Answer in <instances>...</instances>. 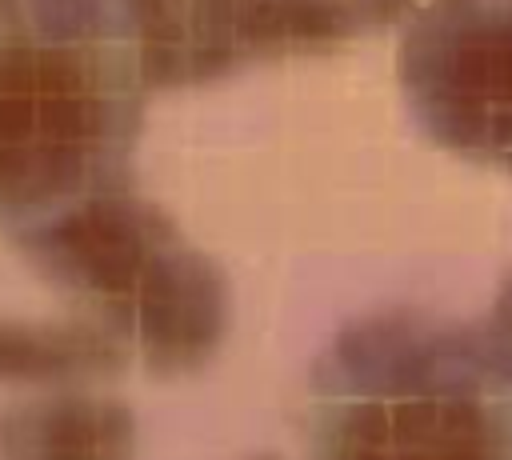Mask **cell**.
<instances>
[{"instance_id": "7a4b0ae2", "label": "cell", "mask_w": 512, "mask_h": 460, "mask_svg": "<svg viewBox=\"0 0 512 460\" xmlns=\"http://www.w3.org/2000/svg\"><path fill=\"white\" fill-rule=\"evenodd\" d=\"M68 364V344L28 340L24 332H0V372H40Z\"/></svg>"}, {"instance_id": "6da1fadb", "label": "cell", "mask_w": 512, "mask_h": 460, "mask_svg": "<svg viewBox=\"0 0 512 460\" xmlns=\"http://www.w3.org/2000/svg\"><path fill=\"white\" fill-rule=\"evenodd\" d=\"M356 460H480V440L464 408L404 404L364 432Z\"/></svg>"}]
</instances>
